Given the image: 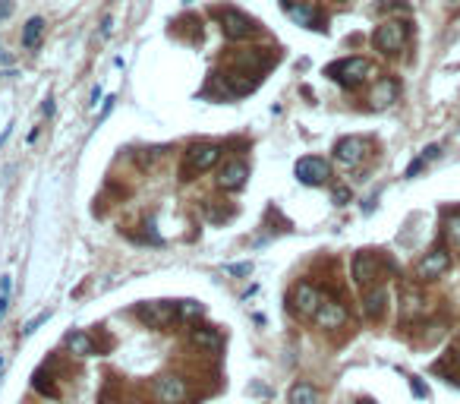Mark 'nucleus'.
I'll return each instance as SVG.
<instances>
[{
	"mask_svg": "<svg viewBox=\"0 0 460 404\" xmlns=\"http://www.w3.org/2000/svg\"><path fill=\"white\" fill-rule=\"evenodd\" d=\"M221 32L230 38V41H243L255 32V19H249L240 10H224L221 13Z\"/></svg>",
	"mask_w": 460,
	"mask_h": 404,
	"instance_id": "obj_5",
	"label": "nucleus"
},
{
	"mask_svg": "<svg viewBox=\"0 0 460 404\" xmlns=\"http://www.w3.org/2000/svg\"><path fill=\"white\" fill-rule=\"evenodd\" d=\"M41 35H45V19H41V16H32L29 23H25V29H23V48L35 51L38 41H41Z\"/></svg>",
	"mask_w": 460,
	"mask_h": 404,
	"instance_id": "obj_17",
	"label": "nucleus"
},
{
	"mask_svg": "<svg viewBox=\"0 0 460 404\" xmlns=\"http://www.w3.org/2000/svg\"><path fill=\"white\" fill-rule=\"evenodd\" d=\"M448 269H451V253H448L445 247H435L432 253H426L423 259H419V265H416V275L423 278V281H435V278L445 275Z\"/></svg>",
	"mask_w": 460,
	"mask_h": 404,
	"instance_id": "obj_7",
	"label": "nucleus"
},
{
	"mask_svg": "<svg viewBox=\"0 0 460 404\" xmlns=\"http://www.w3.org/2000/svg\"><path fill=\"white\" fill-rule=\"evenodd\" d=\"M347 199H350V190H347V187H337V190H334V202H337V205H344Z\"/></svg>",
	"mask_w": 460,
	"mask_h": 404,
	"instance_id": "obj_26",
	"label": "nucleus"
},
{
	"mask_svg": "<svg viewBox=\"0 0 460 404\" xmlns=\"http://www.w3.org/2000/svg\"><path fill=\"white\" fill-rule=\"evenodd\" d=\"M67 347H70V354H76V357H92V354H95V341H92L85 332H70Z\"/></svg>",
	"mask_w": 460,
	"mask_h": 404,
	"instance_id": "obj_16",
	"label": "nucleus"
},
{
	"mask_svg": "<svg viewBox=\"0 0 460 404\" xmlns=\"http://www.w3.org/2000/svg\"><path fill=\"white\" fill-rule=\"evenodd\" d=\"M423 168H426V158H423V155H419V158H416V161H413V165H410V168H407V177H416V174L423 171Z\"/></svg>",
	"mask_w": 460,
	"mask_h": 404,
	"instance_id": "obj_24",
	"label": "nucleus"
},
{
	"mask_svg": "<svg viewBox=\"0 0 460 404\" xmlns=\"http://www.w3.org/2000/svg\"><path fill=\"white\" fill-rule=\"evenodd\" d=\"M328 76L337 79L341 85H359L363 79H369V76H372V63H369V60H363V57H347V60L331 63V67H328Z\"/></svg>",
	"mask_w": 460,
	"mask_h": 404,
	"instance_id": "obj_1",
	"label": "nucleus"
},
{
	"mask_svg": "<svg viewBox=\"0 0 460 404\" xmlns=\"http://www.w3.org/2000/svg\"><path fill=\"white\" fill-rule=\"evenodd\" d=\"M385 303H388V291H385V287H369V291L363 294V313H366V319H381V313H385Z\"/></svg>",
	"mask_w": 460,
	"mask_h": 404,
	"instance_id": "obj_14",
	"label": "nucleus"
},
{
	"mask_svg": "<svg viewBox=\"0 0 460 404\" xmlns=\"http://www.w3.org/2000/svg\"><path fill=\"white\" fill-rule=\"evenodd\" d=\"M410 385H413V392H416V395H419V398H426V385H423V382H419V379H413V382H410Z\"/></svg>",
	"mask_w": 460,
	"mask_h": 404,
	"instance_id": "obj_29",
	"label": "nucleus"
},
{
	"mask_svg": "<svg viewBox=\"0 0 460 404\" xmlns=\"http://www.w3.org/2000/svg\"><path fill=\"white\" fill-rule=\"evenodd\" d=\"M445 234H448V240H451V247H457V250H460V215L448 218Z\"/></svg>",
	"mask_w": 460,
	"mask_h": 404,
	"instance_id": "obj_22",
	"label": "nucleus"
},
{
	"mask_svg": "<svg viewBox=\"0 0 460 404\" xmlns=\"http://www.w3.org/2000/svg\"><path fill=\"white\" fill-rule=\"evenodd\" d=\"M193 345L196 347H205V351H221V335H218L215 329H205V325H202V329H193Z\"/></svg>",
	"mask_w": 460,
	"mask_h": 404,
	"instance_id": "obj_18",
	"label": "nucleus"
},
{
	"mask_svg": "<svg viewBox=\"0 0 460 404\" xmlns=\"http://www.w3.org/2000/svg\"><path fill=\"white\" fill-rule=\"evenodd\" d=\"M186 398V382L180 376H158L155 379V401L158 404H180Z\"/></svg>",
	"mask_w": 460,
	"mask_h": 404,
	"instance_id": "obj_11",
	"label": "nucleus"
},
{
	"mask_svg": "<svg viewBox=\"0 0 460 404\" xmlns=\"http://www.w3.org/2000/svg\"><path fill=\"white\" fill-rule=\"evenodd\" d=\"M322 307V294L315 291L312 285H297L293 291H290V310L300 316H315V310Z\"/></svg>",
	"mask_w": 460,
	"mask_h": 404,
	"instance_id": "obj_10",
	"label": "nucleus"
},
{
	"mask_svg": "<svg viewBox=\"0 0 460 404\" xmlns=\"http://www.w3.org/2000/svg\"><path fill=\"white\" fill-rule=\"evenodd\" d=\"M394 98H397V83L394 79H379L375 89H372V108H388L394 105Z\"/></svg>",
	"mask_w": 460,
	"mask_h": 404,
	"instance_id": "obj_15",
	"label": "nucleus"
},
{
	"mask_svg": "<svg viewBox=\"0 0 460 404\" xmlns=\"http://www.w3.org/2000/svg\"><path fill=\"white\" fill-rule=\"evenodd\" d=\"M457 357H460V354H457Z\"/></svg>",
	"mask_w": 460,
	"mask_h": 404,
	"instance_id": "obj_30",
	"label": "nucleus"
},
{
	"mask_svg": "<svg viewBox=\"0 0 460 404\" xmlns=\"http://www.w3.org/2000/svg\"><path fill=\"white\" fill-rule=\"evenodd\" d=\"M136 316H139L145 325H151V329H167V325L177 319V303H171V300L139 303V307H136Z\"/></svg>",
	"mask_w": 460,
	"mask_h": 404,
	"instance_id": "obj_4",
	"label": "nucleus"
},
{
	"mask_svg": "<svg viewBox=\"0 0 460 404\" xmlns=\"http://www.w3.org/2000/svg\"><path fill=\"white\" fill-rule=\"evenodd\" d=\"M48 316H51V313H41V316H35V319H32V322H29V325H25V329H23V332H25V335H32V332H35V329H38V325H41V322H45V319H48Z\"/></svg>",
	"mask_w": 460,
	"mask_h": 404,
	"instance_id": "obj_25",
	"label": "nucleus"
},
{
	"mask_svg": "<svg viewBox=\"0 0 460 404\" xmlns=\"http://www.w3.org/2000/svg\"><path fill=\"white\" fill-rule=\"evenodd\" d=\"M177 316L180 319H196V316H202V303H196V300H180Z\"/></svg>",
	"mask_w": 460,
	"mask_h": 404,
	"instance_id": "obj_21",
	"label": "nucleus"
},
{
	"mask_svg": "<svg viewBox=\"0 0 460 404\" xmlns=\"http://www.w3.org/2000/svg\"><path fill=\"white\" fill-rule=\"evenodd\" d=\"M218 158H221V145L215 143H196L186 149V168H183V177L189 180V174H202L208 168L218 165Z\"/></svg>",
	"mask_w": 460,
	"mask_h": 404,
	"instance_id": "obj_2",
	"label": "nucleus"
},
{
	"mask_svg": "<svg viewBox=\"0 0 460 404\" xmlns=\"http://www.w3.org/2000/svg\"><path fill=\"white\" fill-rule=\"evenodd\" d=\"M312 319L319 322L322 329H341L344 322H347V310H344L337 300H322V307L315 310Z\"/></svg>",
	"mask_w": 460,
	"mask_h": 404,
	"instance_id": "obj_13",
	"label": "nucleus"
},
{
	"mask_svg": "<svg viewBox=\"0 0 460 404\" xmlns=\"http://www.w3.org/2000/svg\"><path fill=\"white\" fill-rule=\"evenodd\" d=\"M366 155H369V143H366L363 136H347V139H341V143L334 145V158L344 168H357Z\"/></svg>",
	"mask_w": 460,
	"mask_h": 404,
	"instance_id": "obj_8",
	"label": "nucleus"
},
{
	"mask_svg": "<svg viewBox=\"0 0 460 404\" xmlns=\"http://www.w3.org/2000/svg\"><path fill=\"white\" fill-rule=\"evenodd\" d=\"M438 152H441L438 145H429V149L423 152V158H426V161H432V158H438Z\"/></svg>",
	"mask_w": 460,
	"mask_h": 404,
	"instance_id": "obj_28",
	"label": "nucleus"
},
{
	"mask_svg": "<svg viewBox=\"0 0 460 404\" xmlns=\"http://www.w3.org/2000/svg\"><path fill=\"white\" fill-rule=\"evenodd\" d=\"M401 313H404V319H410V316H416V313H423V294L413 291V287H404Z\"/></svg>",
	"mask_w": 460,
	"mask_h": 404,
	"instance_id": "obj_19",
	"label": "nucleus"
},
{
	"mask_svg": "<svg viewBox=\"0 0 460 404\" xmlns=\"http://www.w3.org/2000/svg\"><path fill=\"white\" fill-rule=\"evenodd\" d=\"M372 41H375V48H379L381 54H397L404 45H407V23H401V19H388V23H381L379 29H375Z\"/></svg>",
	"mask_w": 460,
	"mask_h": 404,
	"instance_id": "obj_3",
	"label": "nucleus"
},
{
	"mask_svg": "<svg viewBox=\"0 0 460 404\" xmlns=\"http://www.w3.org/2000/svg\"><path fill=\"white\" fill-rule=\"evenodd\" d=\"M353 278H357L359 287H372L381 278V259L375 253H369V250L357 253V259H353Z\"/></svg>",
	"mask_w": 460,
	"mask_h": 404,
	"instance_id": "obj_6",
	"label": "nucleus"
},
{
	"mask_svg": "<svg viewBox=\"0 0 460 404\" xmlns=\"http://www.w3.org/2000/svg\"><path fill=\"white\" fill-rule=\"evenodd\" d=\"M246 180H249V168H246L240 158H233V161H227V165L221 168V174H218V187L221 190H243Z\"/></svg>",
	"mask_w": 460,
	"mask_h": 404,
	"instance_id": "obj_12",
	"label": "nucleus"
},
{
	"mask_svg": "<svg viewBox=\"0 0 460 404\" xmlns=\"http://www.w3.org/2000/svg\"><path fill=\"white\" fill-rule=\"evenodd\" d=\"M230 272H233V275H249L253 265H249V262H243V265H230Z\"/></svg>",
	"mask_w": 460,
	"mask_h": 404,
	"instance_id": "obj_27",
	"label": "nucleus"
},
{
	"mask_svg": "<svg viewBox=\"0 0 460 404\" xmlns=\"http://www.w3.org/2000/svg\"><path fill=\"white\" fill-rule=\"evenodd\" d=\"M293 174H297L300 183H306V187H319V183H325L328 180V161L325 158H300L297 168H293Z\"/></svg>",
	"mask_w": 460,
	"mask_h": 404,
	"instance_id": "obj_9",
	"label": "nucleus"
},
{
	"mask_svg": "<svg viewBox=\"0 0 460 404\" xmlns=\"http://www.w3.org/2000/svg\"><path fill=\"white\" fill-rule=\"evenodd\" d=\"M290 16H293L297 23H312V10L309 7H290Z\"/></svg>",
	"mask_w": 460,
	"mask_h": 404,
	"instance_id": "obj_23",
	"label": "nucleus"
},
{
	"mask_svg": "<svg viewBox=\"0 0 460 404\" xmlns=\"http://www.w3.org/2000/svg\"><path fill=\"white\" fill-rule=\"evenodd\" d=\"M315 389H312L309 382H297L293 389H290V395H287V401L290 404H315Z\"/></svg>",
	"mask_w": 460,
	"mask_h": 404,
	"instance_id": "obj_20",
	"label": "nucleus"
}]
</instances>
